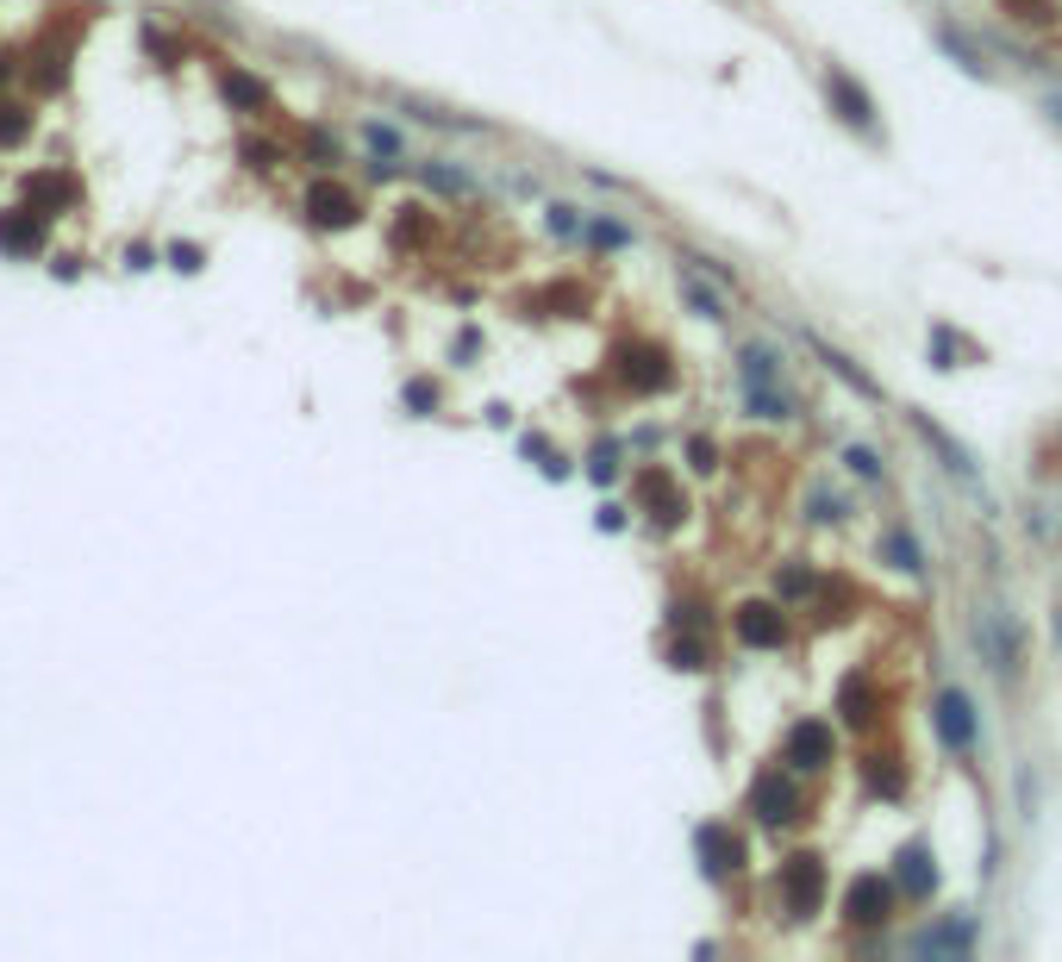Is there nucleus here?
I'll list each match as a JSON object with an SVG mask.
<instances>
[{
    "instance_id": "nucleus-1",
    "label": "nucleus",
    "mask_w": 1062,
    "mask_h": 962,
    "mask_svg": "<svg viewBox=\"0 0 1062 962\" xmlns=\"http://www.w3.org/2000/svg\"><path fill=\"white\" fill-rule=\"evenodd\" d=\"M819 894H825V863L812 851L788 856V863H781V906H788V913H812Z\"/></svg>"
},
{
    "instance_id": "nucleus-2",
    "label": "nucleus",
    "mask_w": 1062,
    "mask_h": 962,
    "mask_svg": "<svg viewBox=\"0 0 1062 962\" xmlns=\"http://www.w3.org/2000/svg\"><path fill=\"white\" fill-rule=\"evenodd\" d=\"M618 381L625 388H669V357L656 344H625L618 350Z\"/></svg>"
},
{
    "instance_id": "nucleus-3",
    "label": "nucleus",
    "mask_w": 1062,
    "mask_h": 962,
    "mask_svg": "<svg viewBox=\"0 0 1062 962\" xmlns=\"http://www.w3.org/2000/svg\"><path fill=\"white\" fill-rule=\"evenodd\" d=\"M738 638L776 650V644H788V619H781V606H769V600H750V606H738Z\"/></svg>"
},
{
    "instance_id": "nucleus-4",
    "label": "nucleus",
    "mask_w": 1062,
    "mask_h": 962,
    "mask_svg": "<svg viewBox=\"0 0 1062 962\" xmlns=\"http://www.w3.org/2000/svg\"><path fill=\"white\" fill-rule=\"evenodd\" d=\"M750 806L762 813V825H788L800 813V794H793L788 775H757V788H750Z\"/></svg>"
},
{
    "instance_id": "nucleus-5",
    "label": "nucleus",
    "mask_w": 1062,
    "mask_h": 962,
    "mask_svg": "<svg viewBox=\"0 0 1062 962\" xmlns=\"http://www.w3.org/2000/svg\"><path fill=\"white\" fill-rule=\"evenodd\" d=\"M844 906H850V925H881V919L894 913V887L881 882V875H863Z\"/></svg>"
},
{
    "instance_id": "nucleus-6",
    "label": "nucleus",
    "mask_w": 1062,
    "mask_h": 962,
    "mask_svg": "<svg viewBox=\"0 0 1062 962\" xmlns=\"http://www.w3.org/2000/svg\"><path fill=\"white\" fill-rule=\"evenodd\" d=\"M831 762V731L819 726V719H807V726L788 731V769H825Z\"/></svg>"
},
{
    "instance_id": "nucleus-7",
    "label": "nucleus",
    "mask_w": 1062,
    "mask_h": 962,
    "mask_svg": "<svg viewBox=\"0 0 1062 962\" xmlns=\"http://www.w3.org/2000/svg\"><path fill=\"white\" fill-rule=\"evenodd\" d=\"M937 731H944V744L951 750H968L975 744V712H968V694H937Z\"/></svg>"
},
{
    "instance_id": "nucleus-8",
    "label": "nucleus",
    "mask_w": 1062,
    "mask_h": 962,
    "mask_svg": "<svg viewBox=\"0 0 1062 962\" xmlns=\"http://www.w3.org/2000/svg\"><path fill=\"white\" fill-rule=\"evenodd\" d=\"M700 856H707L713 875H731V868L744 863V837L725 832V825H707V832H700Z\"/></svg>"
},
{
    "instance_id": "nucleus-9",
    "label": "nucleus",
    "mask_w": 1062,
    "mask_h": 962,
    "mask_svg": "<svg viewBox=\"0 0 1062 962\" xmlns=\"http://www.w3.org/2000/svg\"><path fill=\"white\" fill-rule=\"evenodd\" d=\"M306 213H313L319 225H350V220H357V201H350L344 188H332V182H325V188L306 194Z\"/></svg>"
},
{
    "instance_id": "nucleus-10",
    "label": "nucleus",
    "mask_w": 1062,
    "mask_h": 962,
    "mask_svg": "<svg viewBox=\"0 0 1062 962\" xmlns=\"http://www.w3.org/2000/svg\"><path fill=\"white\" fill-rule=\"evenodd\" d=\"M900 887L913 900H932V887H937V868H932V856H925V844H913V851L900 856Z\"/></svg>"
},
{
    "instance_id": "nucleus-11",
    "label": "nucleus",
    "mask_w": 1062,
    "mask_h": 962,
    "mask_svg": "<svg viewBox=\"0 0 1062 962\" xmlns=\"http://www.w3.org/2000/svg\"><path fill=\"white\" fill-rule=\"evenodd\" d=\"M831 100H838V113L850 119V126H875V113H869V95L863 88H850L844 76H831Z\"/></svg>"
},
{
    "instance_id": "nucleus-12",
    "label": "nucleus",
    "mask_w": 1062,
    "mask_h": 962,
    "mask_svg": "<svg viewBox=\"0 0 1062 962\" xmlns=\"http://www.w3.org/2000/svg\"><path fill=\"white\" fill-rule=\"evenodd\" d=\"M844 719H850V726L869 719V688H863V681H844Z\"/></svg>"
},
{
    "instance_id": "nucleus-13",
    "label": "nucleus",
    "mask_w": 1062,
    "mask_h": 962,
    "mask_svg": "<svg viewBox=\"0 0 1062 962\" xmlns=\"http://www.w3.org/2000/svg\"><path fill=\"white\" fill-rule=\"evenodd\" d=\"M881 551L894 556V569H919V551H913V537H900V532H894L888 544H881Z\"/></svg>"
},
{
    "instance_id": "nucleus-14",
    "label": "nucleus",
    "mask_w": 1062,
    "mask_h": 962,
    "mask_svg": "<svg viewBox=\"0 0 1062 962\" xmlns=\"http://www.w3.org/2000/svg\"><path fill=\"white\" fill-rule=\"evenodd\" d=\"M669 657H675V669H707V663H700V657H707V644H700V638H682Z\"/></svg>"
},
{
    "instance_id": "nucleus-15",
    "label": "nucleus",
    "mask_w": 1062,
    "mask_h": 962,
    "mask_svg": "<svg viewBox=\"0 0 1062 962\" xmlns=\"http://www.w3.org/2000/svg\"><path fill=\"white\" fill-rule=\"evenodd\" d=\"M713 457H719V450H713L707 438H694V444H688V463H694V469H713Z\"/></svg>"
}]
</instances>
